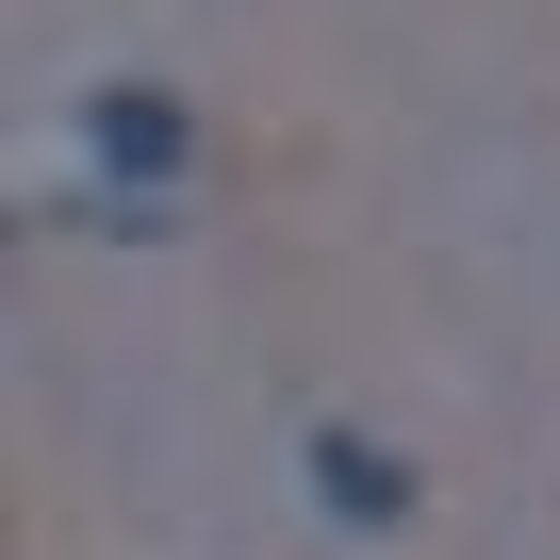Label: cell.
<instances>
[{
	"instance_id": "1",
	"label": "cell",
	"mask_w": 560,
	"mask_h": 560,
	"mask_svg": "<svg viewBox=\"0 0 560 560\" xmlns=\"http://www.w3.org/2000/svg\"><path fill=\"white\" fill-rule=\"evenodd\" d=\"M83 132H100V165H116V182H182V149H198L182 83H100V100H83Z\"/></svg>"
},
{
	"instance_id": "2",
	"label": "cell",
	"mask_w": 560,
	"mask_h": 560,
	"mask_svg": "<svg viewBox=\"0 0 560 560\" xmlns=\"http://www.w3.org/2000/svg\"><path fill=\"white\" fill-rule=\"evenodd\" d=\"M314 494H330L347 527H412V462L363 445V429H314Z\"/></svg>"
}]
</instances>
